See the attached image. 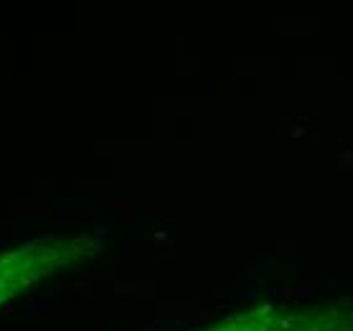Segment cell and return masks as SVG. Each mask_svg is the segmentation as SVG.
Here are the masks:
<instances>
[{"instance_id": "cell-1", "label": "cell", "mask_w": 353, "mask_h": 331, "mask_svg": "<svg viewBox=\"0 0 353 331\" xmlns=\"http://www.w3.org/2000/svg\"><path fill=\"white\" fill-rule=\"evenodd\" d=\"M89 237H74V240H54L43 237L23 247L8 250L0 255V306L18 299L21 293L33 288L36 283L57 273L59 267L69 265L89 250Z\"/></svg>"}, {"instance_id": "cell-2", "label": "cell", "mask_w": 353, "mask_h": 331, "mask_svg": "<svg viewBox=\"0 0 353 331\" xmlns=\"http://www.w3.org/2000/svg\"><path fill=\"white\" fill-rule=\"evenodd\" d=\"M201 331H353V306H259Z\"/></svg>"}]
</instances>
